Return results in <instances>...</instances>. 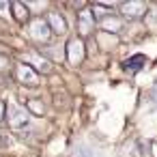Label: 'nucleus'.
Listing matches in <instances>:
<instances>
[{
	"label": "nucleus",
	"instance_id": "f03ea898",
	"mask_svg": "<svg viewBox=\"0 0 157 157\" xmlns=\"http://www.w3.org/2000/svg\"><path fill=\"white\" fill-rule=\"evenodd\" d=\"M144 65H146V56L144 54H133L127 60H123V69L129 71V73H136V71L144 69Z\"/></svg>",
	"mask_w": 157,
	"mask_h": 157
},
{
	"label": "nucleus",
	"instance_id": "7ed1b4c3",
	"mask_svg": "<svg viewBox=\"0 0 157 157\" xmlns=\"http://www.w3.org/2000/svg\"><path fill=\"white\" fill-rule=\"evenodd\" d=\"M30 35H33L37 41H45V39H50V35H52V28L48 26V22H41V20H37V22L30 26Z\"/></svg>",
	"mask_w": 157,
	"mask_h": 157
},
{
	"label": "nucleus",
	"instance_id": "423d86ee",
	"mask_svg": "<svg viewBox=\"0 0 157 157\" xmlns=\"http://www.w3.org/2000/svg\"><path fill=\"white\" fill-rule=\"evenodd\" d=\"M28 125V114L22 108H13L11 110V127L13 129H24Z\"/></svg>",
	"mask_w": 157,
	"mask_h": 157
},
{
	"label": "nucleus",
	"instance_id": "9d476101",
	"mask_svg": "<svg viewBox=\"0 0 157 157\" xmlns=\"http://www.w3.org/2000/svg\"><path fill=\"white\" fill-rule=\"evenodd\" d=\"M73 157H95V155H93V151H90L88 146H78Z\"/></svg>",
	"mask_w": 157,
	"mask_h": 157
},
{
	"label": "nucleus",
	"instance_id": "f257e3e1",
	"mask_svg": "<svg viewBox=\"0 0 157 157\" xmlns=\"http://www.w3.org/2000/svg\"><path fill=\"white\" fill-rule=\"evenodd\" d=\"M17 80L24 84V86H37L39 84V75L35 73V69L33 67H28V65H17Z\"/></svg>",
	"mask_w": 157,
	"mask_h": 157
},
{
	"label": "nucleus",
	"instance_id": "9b49d317",
	"mask_svg": "<svg viewBox=\"0 0 157 157\" xmlns=\"http://www.w3.org/2000/svg\"><path fill=\"white\" fill-rule=\"evenodd\" d=\"M151 97H153V101L157 103V82L153 84V90H151Z\"/></svg>",
	"mask_w": 157,
	"mask_h": 157
},
{
	"label": "nucleus",
	"instance_id": "39448f33",
	"mask_svg": "<svg viewBox=\"0 0 157 157\" xmlns=\"http://www.w3.org/2000/svg\"><path fill=\"white\" fill-rule=\"evenodd\" d=\"M67 56H69V63H80V58H82V52H84V43L80 41V39H71L69 41V45H67Z\"/></svg>",
	"mask_w": 157,
	"mask_h": 157
},
{
	"label": "nucleus",
	"instance_id": "ddd939ff",
	"mask_svg": "<svg viewBox=\"0 0 157 157\" xmlns=\"http://www.w3.org/2000/svg\"><path fill=\"white\" fill-rule=\"evenodd\" d=\"M7 9V5H2V2H0V11H5Z\"/></svg>",
	"mask_w": 157,
	"mask_h": 157
},
{
	"label": "nucleus",
	"instance_id": "0eeeda50",
	"mask_svg": "<svg viewBox=\"0 0 157 157\" xmlns=\"http://www.w3.org/2000/svg\"><path fill=\"white\" fill-rule=\"evenodd\" d=\"M48 26L52 28V33H58V35H63V33L67 30V26H65L63 17H60L58 13H52V15L48 17Z\"/></svg>",
	"mask_w": 157,
	"mask_h": 157
},
{
	"label": "nucleus",
	"instance_id": "20e7f679",
	"mask_svg": "<svg viewBox=\"0 0 157 157\" xmlns=\"http://www.w3.org/2000/svg\"><path fill=\"white\" fill-rule=\"evenodd\" d=\"M144 11H146V7H144L142 2H125V5H121V13H123L125 17H129V20L140 17Z\"/></svg>",
	"mask_w": 157,
	"mask_h": 157
},
{
	"label": "nucleus",
	"instance_id": "6e6552de",
	"mask_svg": "<svg viewBox=\"0 0 157 157\" xmlns=\"http://www.w3.org/2000/svg\"><path fill=\"white\" fill-rule=\"evenodd\" d=\"M11 9H13V15H15V20H17V22H22V24H24V22L28 20V9H26L22 2H13V7H11Z\"/></svg>",
	"mask_w": 157,
	"mask_h": 157
},
{
	"label": "nucleus",
	"instance_id": "1a4fd4ad",
	"mask_svg": "<svg viewBox=\"0 0 157 157\" xmlns=\"http://www.w3.org/2000/svg\"><path fill=\"white\" fill-rule=\"evenodd\" d=\"M90 28H93V15H90V11H82L80 13V30L90 33Z\"/></svg>",
	"mask_w": 157,
	"mask_h": 157
},
{
	"label": "nucleus",
	"instance_id": "f8f14e48",
	"mask_svg": "<svg viewBox=\"0 0 157 157\" xmlns=\"http://www.w3.org/2000/svg\"><path fill=\"white\" fill-rule=\"evenodd\" d=\"M2 118H5V103L0 101V121H2Z\"/></svg>",
	"mask_w": 157,
	"mask_h": 157
}]
</instances>
